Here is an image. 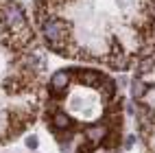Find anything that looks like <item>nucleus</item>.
<instances>
[{"instance_id": "obj_1", "label": "nucleus", "mask_w": 155, "mask_h": 153, "mask_svg": "<svg viewBox=\"0 0 155 153\" xmlns=\"http://www.w3.org/2000/svg\"><path fill=\"white\" fill-rule=\"evenodd\" d=\"M147 92H149V85L144 83V79L142 77H136L133 79V83H131V94L136 101H142L144 96H147Z\"/></svg>"}, {"instance_id": "obj_2", "label": "nucleus", "mask_w": 155, "mask_h": 153, "mask_svg": "<svg viewBox=\"0 0 155 153\" xmlns=\"http://www.w3.org/2000/svg\"><path fill=\"white\" fill-rule=\"evenodd\" d=\"M26 145H28L31 149H35V147H37V140H35V138H28V140H26Z\"/></svg>"}]
</instances>
